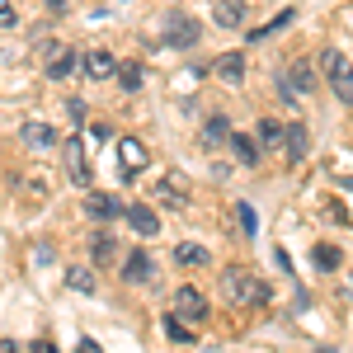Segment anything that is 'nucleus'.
<instances>
[{
  "label": "nucleus",
  "instance_id": "nucleus-30",
  "mask_svg": "<svg viewBox=\"0 0 353 353\" xmlns=\"http://www.w3.org/2000/svg\"><path fill=\"white\" fill-rule=\"evenodd\" d=\"M43 5H48L52 14H66V0H43Z\"/></svg>",
  "mask_w": 353,
  "mask_h": 353
},
{
  "label": "nucleus",
  "instance_id": "nucleus-9",
  "mask_svg": "<svg viewBox=\"0 0 353 353\" xmlns=\"http://www.w3.org/2000/svg\"><path fill=\"white\" fill-rule=\"evenodd\" d=\"M212 76H217L221 85H241V81H245V57H241V52L217 57V61H212Z\"/></svg>",
  "mask_w": 353,
  "mask_h": 353
},
{
  "label": "nucleus",
  "instance_id": "nucleus-28",
  "mask_svg": "<svg viewBox=\"0 0 353 353\" xmlns=\"http://www.w3.org/2000/svg\"><path fill=\"white\" fill-rule=\"evenodd\" d=\"M283 24H292V10H283V14H278V19H273V24L254 28V33H250V38H269V33H278V28H283Z\"/></svg>",
  "mask_w": 353,
  "mask_h": 353
},
{
  "label": "nucleus",
  "instance_id": "nucleus-25",
  "mask_svg": "<svg viewBox=\"0 0 353 353\" xmlns=\"http://www.w3.org/2000/svg\"><path fill=\"white\" fill-rule=\"evenodd\" d=\"M66 288H71V292H94V273L90 269H71L66 273Z\"/></svg>",
  "mask_w": 353,
  "mask_h": 353
},
{
  "label": "nucleus",
  "instance_id": "nucleus-5",
  "mask_svg": "<svg viewBox=\"0 0 353 353\" xmlns=\"http://www.w3.org/2000/svg\"><path fill=\"white\" fill-rule=\"evenodd\" d=\"M118 170H123V179L146 170V146H141L137 137H123V141H118Z\"/></svg>",
  "mask_w": 353,
  "mask_h": 353
},
{
  "label": "nucleus",
  "instance_id": "nucleus-3",
  "mask_svg": "<svg viewBox=\"0 0 353 353\" xmlns=\"http://www.w3.org/2000/svg\"><path fill=\"white\" fill-rule=\"evenodd\" d=\"M174 316H184L189 325H203V321H208V297H203L198 288H179V292H174Z\"/></svg>",
  "mask_w": 353,
  "mask_h": 353
},
{
  "label": "nucleus",
  "instance_id": "nucleus-1",
  "mask_svg": "<svg viewBox=\"0 0 353 353\" xmlns=\"http://www.w3.org/2000/svg\"><path fill=\"white\" fill-rule=\"evenodd\" d=\"M221 292H226V301H231V306H241V311L264 306V301H269V288H264V283H259L250 269H226V273H221Z\"/></svg>",
  "mask_w": 353,
  "mask_h": 353
},
{
  "label": "nucleus",
  "instance_id": "nucleus-26",
  "mask_svg": "<svg viewBox=\"0 0 353 353\" xmlns=\"http://www.w3.org/2000/svg\"><path fill=\"white\" fill-rule=\"evenodd\" d=\"M330 85H334V94H339V104H349V109H353V71H344V76H334Z\"/></svg>",
  "mask_w": 353,
  "mask_h": 353
},
{
  "label": "nucleus",
  "instance_id": "nucleus-27",
  "mask_svg": "<svg viewBox=\"0 0 353 353\" xmlns=\"http://www.w3.org/2000/svg\"><path fill=\"white\" fill-rule=\"evenodd\" d=\"M236 221H241L245 236H254V208H250V203H236Z\"/></svg>",
  "mask_w": 353,
  "mask_h": 353
},
{
  "label": "nucleus",
  "instance_id": "nucleus-23",
  "mask_svg": "<svg viewBox=\"0 0 353 353\" xmlns=\"http://www.w3.org/2000/svg\"><path fill=\"white\" fill-rule=\"evenodd\" d=\"M283 137H288V128L278 118H259V141L264 146H283Z\"/></svg>",
  "mask_w": 353,
  "mask_h": 353
},
{
  "label": "nucleus",
  "instance_id": "nucleus-29",
  "mask_svg": "<svg viewBox=\"0 0 353 353\" xmlns=\"http://www.w3.org/2000/svg\"><path fill=\"white\" fill-rule=\"evenodd\" d=\"M0 28H14V5L10 0H0Z\"/></svg>",
  "mask_w": 353,
  "mask_h": 353
},
{
  "label": "nucleus",
  "instance_id": "nucleus-15",
  "mask_svg": "<svg viewBox=\"0 0 353 353\" xmlns=\"http://www.w3.org/2000/svg\"><path fill=\"white\" fill-rule=\"evenodd\" d=\"M57 132L48 128V123H24V146H33V151H52Z\"/></svg>",
  "mask_w": 353,
  "mask_h": 353
},
{
  "label": "nucleus",
  "instance_id": "nucleus-22",
  "mask_svg": "<svg viewBox=\"0 0 353 353\" xmlns=\"http://www.w3.org/2000/svg\"><path fill=\"white\" fill-rule=\"evenodd\" d=\"M165 334H170V339H179V344H193V339H198L184 316H165Z\"/></svg>",
  "mask_w": 353,
  "mask_h": 353
},
{
  "label": "nucleus",
  "instance_id": "nucleus-13",
  "mask_svg": "<svg viewBox=\"0 0 353 353\" xmlns=\"http://www.w3.org/2000/svg\"><path fill=\"white\" fill-rule=\"evenodd\" d=\"M71 71H76V52H71V48H52V57H48V76H52V81H66Z\"/></svg>",
  "mask_w": 353,
  "mask_h": 353
},
{
  "label": "nucleus",
  "instance_id": "nucleus-21",
  "mask_svg": "<svg viewBox=\"0 0 353 353\" xmlns=\"http://www.w3.org/2000/svg\"><path fill=\"white\" fill-rule=\"evenodd\" d=\"M311 264H316V269H339L344 254H339V245H316V250H311Z\"/></svg>",
  "mask_w": 353,
  "mask_h": 353
},
{
  "label": "nucleus",
  "instance_id": "nucleus-11",
  "mask_svg": "<svg viewBox=\"0 0 353 353\" xmlns=\"http://www.w3.org/2000/svg\"><path fill=\"white\" fill-rule=\"evenodd\" d=\"M151 273H156V259H151L146 250H132L128 264H123V278H128V283H151Z\"/></svg>",
  "mask_w": 353,
  "mask_h": 353
},
{
  "label": "nucleus",
  "instance_id": "nucleus-2",
  "mask_svg": "<svg viewBox=\"0 0 353 353\" xmlns=\"http://www.w3.org/2000/svg\"><path fill=\"white\" fill-rule=\"evenodd\" d=\"M198 33H203L198 19H189L184 10H170V14H165V48H193Z\"/></svg>",
  "mask_w": 353,
  "mask_h": 353
},
{
  "label": "nucleus",
  "instance_id": "nucleus-24",
  "mask_svg": "<svg viewBox=\"0 0 353 353\" xmlns=\"http://www.w3.org/2000/svg\"><path fill=\"white\" fill-rule=\"evenodd\" d=\"M141 76H146L141 61H123V66H118V85H123V90H141Z\"/></svg>",
  "mask_w": 353,
  "mask_h": 353
},
{
  "label": "nucleus",
  "instance_id": "nucleus-8",
  "mask_svg": "<svg viewBox=\"0 0 353 353\" xmlns=\"http://www.w3.org/2000/svg\"><path fill=\"white\" fill-rule=\"evenodd\" d=\"M61 151H66V174H71L76 184H90V165H85V141H81V137H71V141H66Z\"/></svg>",
  "mask_w": 353,
  "mask_h": 353
},
{
  "label": "nucleus",
  "instance_id": "nucleus-14",
  "mask_svg": "<svg viewBox=\"0 0 353 353\" xmlns=\"http://www.w3.org/2000/svg\"><path fill=\"white\" fill-rule=\"evenodd\" d=\"M90 254H94V264H113L118 259V241H113L109 231H94L90 236Z\"/></svg>",
  "mask_w": 353,
  "mask_h": 353
},
{
  "label": "nucleus",
  "instance_id": "nucleus-20",
  "mask_svg": "<svg viewBox=\"0 0 353 353\" xmlns=\"http://www.w3.org/2000/svg\"><path fill=\"white\" fill-rule=\"evenodd\" d=\"M231 151H236V161H241V165H259V146H254L250 137L231 132Z\"/></svg>",
  "mask_w": 353,
  "mask_h": 353
},
{
  "label": "nucleus",
  "instance_id": "nucleus-18",
  "mask_svg": "<svg viewBox=\"0 0 353 353\" xmlns=\"http://www.w3.org/2000/svg\"><path fill=\"white\" fill-rule=\"evenodd\" d=\"M321 71H325L330 81H334V76H344V71H349V57L339 52V48H325V52H321Z\"/></svg>",
  "mask_w": 353,
  "mask_h": 353
},
{
  "label": "nucleus",
  "instance_id": "nucleus-19",
  "mask_svg": "<svg viewBox=\"0 0 353 353\" xmlns=\"http://www.w3.org/2000/svg\"><path fill=\"white\" fill-rule=\"evenodd\" d=\"M203 141L208 146H217V141H231V118H208V128H203Z\"/></svg>",
  "mask_w": 353,
  "mask_h": 353
},
{
  "label": "nucleus",
  "instance_id": "nucleus-7",
  "mask_svg": "<svg viewBox=\"0 0 353 353\" xmlns=\"http://www.w3.org/2000/svg\"><path fill=\"white\" fill-rule=\"evenodd\" d=\"M283 146H288V165H301V161H306V151H311V132H306V123H288Z\"/></svg>",
  "mask_w": 353,
  "mask_h": 353
},
{
  "label": "nucleus",
  "instance_id": "nucleus-10",
  "mask_svg": "<svg viewBox=\"0 0 353 353\" xmlns=\"http://www.w3.org/2000/svg\"><path fill=\"white\" fill-rule=\"evenodd\" d=\"M128 226H132L137 236H161V217H156L146 203H132V208H128Z\"/></svg>",
  "mask_w": 353,
  "mask_h": 353
},
{
  "label": "nucleus",
  "instance_id": "nucleus-6",
  "mask_svg": "<svg viewBox=\"0 0 353 353\" xmlns=\"http://www.w3.org/2000/svg\"><path fill=\"white\" fill-rule=\"evenodd\" d=\"M156 198L170 203V208H184V203H189V179H184L179 170H174V174H165L161 184H156Z\"/></svg>",
  "mask_w": 353,
  "mask_h": 353
},
{
  "label": "nucleus",
  "instance_id": "nucleus-12",
  "mask_svg": "<svg viewBox=\"0 0 353 353\" xmlns=\"http://www.w3.org/2000/svg\"><path fill=\"white\" fill-rule=\"evenodd\" d=\"M81 71L90 76V81H113V76H118V61H113L109 52H90L81 61Z\"/></svg>",
  "mask_w": 353,
  "mask_h": 353
},
{
  "label": "nucleus",
  "instance_id": "nucleus-17",
  "mask_svg": "<svg viewBox=\"0 0 353 353\" xmlns=\"http://www.w3.org/2000/svg\"><path fill=\"white\" fill-rule=\"evenodd\" d=\"M208 259H212V254H208L203 245H179V250H174V264H184V269H203Z\"/></svg>",
  "mask_w": 353,
  "mask_h": 353
},
{
  "label": "nucleus",
  "instance_id": "nucleus-4",
  "mask_svg": "<svg viewBox=\"0 0 353 353\" xmlns=\"http://www.w3.org/2000/svg\"><path fill=\"white\" fill-rule=\"evenodd\" d=\"M85 212H90L94 221H113V217H128V203L113 198V193H104V189H94L90 198H85Z\"/></svg>",
  "mask_w": 353,
  "mask_h": 353
},
{
  "label": "nucleus",
  "instance_id": "nucleus-16",
  "mask_svg": "<svg viewBox=\"0 0 353 353\" xmlns=\"http://www.w3.org/2000/svg\"><path fill=\"white\" fill-rule=\"evenodd\" d=\"M212 19H217L221 28H241V24H245V5H241V0H221Z\"/></svg>",
  "mask_w": 353,
  "mask_h": 353
}]
</instances>
